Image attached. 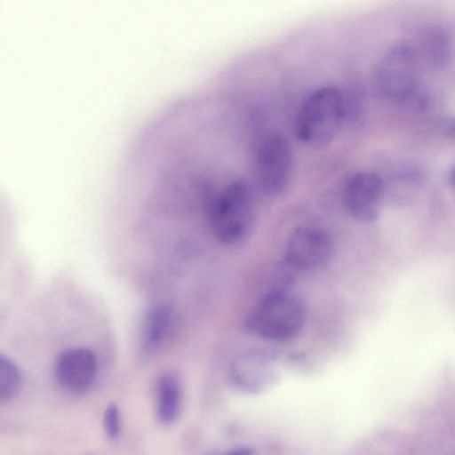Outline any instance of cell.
Here are the masks:
<instances>
[{
    "label": "cell",
    "mask_w": 455,
    "mask_h": 455,
    "mask_svg": "<svg viewBox=\"0 0 455 455\" xmlns=\"http://www.w3.org/2000/svg\"><path fill=\"white\" fill-rule=\"evenodd\" d=\"M346 124V84H325L303 99L294 119L296 138L310 147L330 144Z\"/></svg>",
    "instance_id": "1"
},
{
    "label": "cell",
    "mask_w": 455,
    "mask_h": 455,
    "mask_svg": "<svg viewBox=\"0 0 455 455\" xmlns=\"http://www.w3.org/2000/svg\"><path fill=\"white\" fill-rule=\"evenodd\" d=\"M246 118L256 182L265 196H278L286 190L291 180L293 159L290 143L275 130H253L248 122L247 111Z\"/></svg>",
    "instance_id": "2"
},
{
    "label": "cell",
    "mask_w": 455,
    "mask_h": 455,
    "mask_svg": "<svg viewBox=\"0 0 455 455\" xmlns=\"http://www.w3.org/2000/svg\"><path fill=\"white\" fill-rule=\"evenodd\" d=\"M305 322L306 308L298 297L270 290L250 313L245 325L255 335L283 341L295 338Z\"/></svg>",
    "instance_id": "3"
},
{
    "label": "cell",
    "mask_w": 455,
    "mask_h": 455,
    "mask_svg": "<svg viewBox=\"0 0 455 455\" xmlns=\"http://www.w3.org/2000/svg\"><path fill=\"white\" fill-rule=\"evenodd\" d=\"M332 251L331 238L324 230L299 226L291 233L283 259L301 273L324 266Z\"/></svg>",
    "instance_id": "4"
},
{
    "label": "cell",
    "mask_w": 455,
    "mask_h": 455,
    "mask_svg": "<svg viewBox=\"0 0 455 455\" xmlns=\"http://www.w3.org/2000/svg\"><path fill=\"white\" fill-rule=\"evenodd\" d=\"M383 196V180L371 171L354 174L347 180L343 193L347 211L363 223H371L379 217Z\"/></svg>",
    "instance_id": "5"
},
{
    "label": "cell",
    "mask_w": 455,
    "mask_h": 455,
    "mask_svg": "<svg viewBox=\"0 0 455 455\" xmlns=\"http://www.w3.org/2000/svg\"><path fill=\"white\" fill-rule=\"evenodd\" d=\"M95 354L85 347H72L62 351L56 358L54 377L64 390L79 394L87 390L97 373Z\"/></svg>",
    "instance_id": "6"
},
{
    "label": "cell",
    "mask_w": 455,
    "mask_h": 455,
    "mask_svg": "<svg viewBox=\"0 0 455 455\" xmlns=\"http://www.w3.org/2000/svg\"><path fill=\"white\" fill-rule=\"evenodd\" d=\"M181 390L178 379L170 373L159 378L157 383L156 414L164 424L172 423L179 416Z\"/></svg>",
    "instance_id": "7"
},
{
    "label": "cell",
    "mask_w": 455,
    "mask_h": 455,
    "mask_svg": "<svg viewBox=\"0 0 455 455\" xmlns=\"http://www.w3.org/2000/svg\"><path fill=\"white\" fill-rule=\"evenodd\" d=\"M172 312L168 307L158 306L151 310L146 324L145 342L148 347L157 345L168 331Z\"/></svg>",
    "instance_id": "8"
},
{
    "label": "cell",
    "mask_w": 455,
    "mask_h": 455,
    "mask_svg": "<svg viewBox=\"0 0 455 455\" xmlns=\"http://www.w3.org/2000/svg\"><path fill=\"white\" fill-rule=\"evenodd\" d=\"M21 386L18 366L8 357L0 355V401L14 397Z\"/></svg>",
    "instance_id": "9"
},
{
    "label": "cell",
    "mask_w": 455,
    "mask_h": 455,
    "mask_svg": "<svg viewBox=\"0 0 455 455\" xmlns=\"http://www.w3.org/2000/svg\"><path fill=\"white\" fill-rule=\"evenodd\" d=\"M104 427L110 439H116L120 433V412L115 403H110L104 413Z\"/></svg>",
    "instance_id": "10"
}]
</instances>
